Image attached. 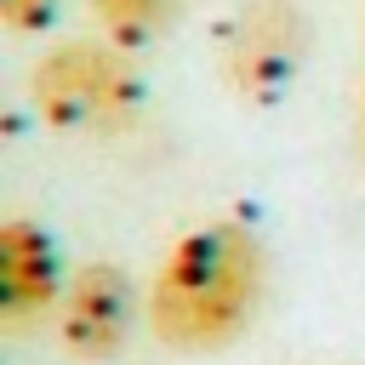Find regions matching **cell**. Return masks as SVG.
<instances>
[{
    "label": "cell",
    "instance_id": "6da1fadb",
    "mask_svg": "<svg viewBox=\"0 0 365 365\" xmlns=\"http://www.w3.org/2000/svg\"><path fill=\"white\" fill-rule=\"evenodd\" d=\"M268 291V251L240 217L188 228L154 268L143 319L177 354H217L245 336Z\"/></svg>",
    "mask_w": 365,
    "mask_h": 365
},
{
    "label": "cell",
    "instance_id": "7a4b0ae2",
    "mask_svg": "<svg viewBox=\"0 0 365 365\" xmlns=\"http://www.w3.org/2000/svg\"><path fill=\"white\" fill-rule=\"evenodd\" d=\"M29 103L57 131H114L143 108V74L114 40H57L29 68Z\"/></svg>",
    "mask_w": 365,
    "mask_h": 365
},
{
    "label": "cell",
    "instance_id": "3957f363",
    "mask_svg": "<svg viewBox=\"0 0 365 365\" xmlns=\"http://www.w3.org/2000/svg\"><path fill=\"white\" fill-rule=\"evenodd\" d=\"M302 63H308V17L297 0H245L217 34V74L251 108L279 103L302 74Z\"/></svg>",
    "mask_w": 365,
    "mask_h": 365
},
{
    "label": "cell",
    "instance_id": "277c9868",
    "mask_svg": "<svg viewBox=\"0 0 365 365\" xmlns=\"http://www.w3.org/2000/svg\"><path fill=\"white\" fill-rule=\"evenodd\" d=\"M51 325H57V342L86 359V365H103L125 348L131 325H137V285L120 262H80L51 308Z\"/></svg>",
    "mask_w": 365,
    "mask_h": 365
},
{
    "label": "cell",
    "instance_id": "5b68a950",
    "mask_svg": "<svg viewBox=\"0 0 365 365\" xmlns=\"http://www.w3.org/2000/svg\"><path fill=\"white\" fill-rule=\"evenodd\" d=\"M63 285H68V274H63L57 240L29 217H6L0 222V314H6V325H29V319L51 314Z\"/></svg>",
    "mask_w": 365,
    "mask_h": 365
},
{
    "label": "cell",
    "instance_id": "8992f818",
    "mask_svg": "<svg viewBox=\"0 0 365 365\" xmlns=\"http://www.w3.org/2000/svg\"><path fill=\"white\" fill-rule=\"evenodd\" d=\"M103 40L125 46V51H148L154 40L171 34V23L182 17V0H86Z\"/></svg>",
    "mask_w": 365,
    "mask_h": 365
},
{
    "label": "cell",
    "instance_id": "52a82bcc",
    "mask_svg": "<svg viewBox=\"0 0 365 365\" xmlns=\"http://www.w3.org/2000/svg\"><path fill=\"white\" fill-rule=\"evenodd\" d=\"M57 17V0H0V23L11 34H40Z\"/></svg>",
    "mask_w": 365,
    "mask_h": 365
}]
</instances>
